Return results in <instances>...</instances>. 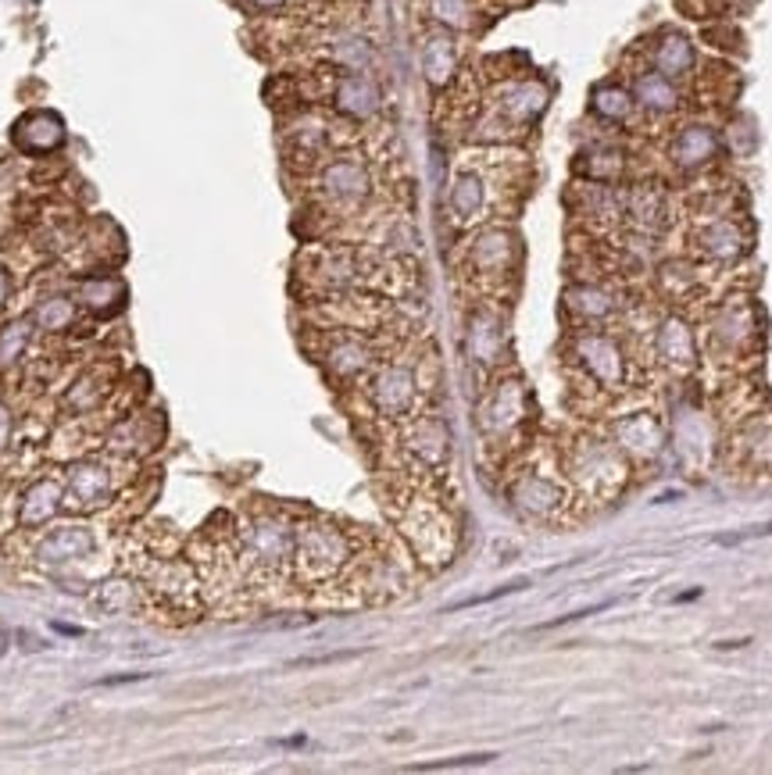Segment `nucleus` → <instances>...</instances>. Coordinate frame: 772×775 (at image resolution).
<instances>
[{
  "label": "nucleus",
  "instance_id": "nucleus-8",
  "mask_svg": "<svg viewBox=\"0 0 772 775\" xmlns=\"http://www.w3.org/2000/svg\"><path fill=\"white\" fill-rule=\"evenodd\" d=\"M519 265V240L505 226H486L472 237L466 251V273L475 287L483 290H500L515 276Z\"/></svg>",
  "mask_w": 772,
  "mask_h": 775
},
{
  "label": "nucleus",
  "instance_id": "nucleus-37",
  "mask_svg": "<svg viewBox=\"0 0 772 775\" xmlns=\"http://www.w3.org/2000/svg\"><path fill=\"white\" fill-rule=\"evenodd\" d=\"M293 0H237V8L251 11V15H279V11H287Z\"/></svg>",
  "mask_w": 772,
  "mask_h": 775
},
{
  "label": "nucleus",
  "instance_id": "nucleus-24",
  "mask_svg": "<svg viewBox=\"0 0 772 775\" xmlns=\"http://www.w3.org/2000/svg\"><path fill=\"white\" fill-rule=\"evenodd\" d=\"M698 64V50L693 40L679 29H662L651 44V69H659L668 80H684Z\"/></svg>",
  "mask_w": 772,
  "mask_h": 775
},
{
  "label": "nucleus",
  "instance_id": "nucleus-1",
  "mask_svg": "<svg viewBox=\"0 0 772 775\" xmlns=\"http://www.w3.org/2000/svg\"><path fill=\"white\" fill-rule=\"evenodd\" d=\"M569 365L587 376L590 386L608 397H619L634 383V358L623 347V340L604 326H576L565 340Z\"/></svg>",
  "mask_w": 772,
  "mask_h": 775
},
{
  "label": "nucleus",
  "instance_id": "nucleus-28",
  "mask_svg": "<svg viewBox=\"0 0 772 775\" xmlns=\"http://www.w3.org/2000/svg\"><path fill=\"white\" fill-rule=\"evenodd\" d=\"M11 136H15L19 150L25 154H50L64 144V125L55 111H29Z\"/></svg>",
  "mask_w": 772,
  "mask_h": 775
},
{
  "label": "nucleus",
  "instance_id": "nucleus-5",
  "mask_svg": "<svg viewBox=\"0 0 772 775\" xmlns=\"http://www.w3.org/2000/svg\"><path fill=\"white\" fill-rule=\"evenodd\" d=\"M526 419H530V390H526V383L519 376H500L486 390L475 425H480L483 440L491 447H505L522 433Z\"/></svg>",
  "mask_w": 772,
  "mask_h": 775
},
{
  "label": "nucleus",
  "instance_id": "nucleus-38",
  "mask_svg": "<svg viewBox=\"0 0 772 775\" xmlns=\"http://www.w3.org/2000/svg\"><path fill=\"white\" fill-rule=\"evenodd\" d=\"M515 590H526V583H508V586H500V590H494V593H483V597L461 601V604H455V608H475V604H491V601H497V597H508V593H515Z\"/></svg>",
  "mask_w": 772,
  "mask_h": 775
},
{
  "label": "nucleus",
  "instance_id": "nucleus-21",
  "mask_svg": "<svg viewBox=\"0 0 772 775\" xmlns=\"http://www.w3.org/2000/svg\"><path fill=\"white\" fill-rule=\"evenodd\" d=\"M333 108H337L343 119L369 122L372 114L379 111V86L369 72H347L333 80Z\"/></svg>",
  "mask_w": 772,
  "mask_h": 775
},
{
  "label": "nucleus",
  "instance_id": "nucleus-30",
  "mask_svg": "<svg viewBox=\"0 0 772 775\" xmlns=\"http://www.w3.org/2000/svg\"><path fill=\"white\" fill-rule=\"evenodd\" d=\"M64 500V483L58 480H36L22 497V508H19V522L25 529H40L58 514Z\"/></svg>",
  "mask_w": 772,
  "mask_h": 775
},
{
  "label": "nucleus",
  "instance_id": "nucleus-9",
  "mask_svg": "<svg viewBox=\"0 0 772 775\" xmlns=\"http://www.w3.org/2000/svg\"><path fill=\"white\" fill-rule=\"evenodd\" d=\"M315 190L329 211L351 215L365 208V201L372 197V168L358 154H337L318 168Z\"/></svg>",
  "mask_w": 772,
  "mask_h": 775
},
{
  "label": "nucleus",
  "instance_id": "nucleus-27",
  "mask_svg": "<svg viewBox=\"0 0 772 775\" xmlns=\"http://www.w3.org/2000/svg\"><path fill=\"white\" fill-rule=\"evenodd\" d=\"M94 550V533L86 525H61L50 529L47 536H40L36 544V558L44 565H64V561H80Z\"/></svg>",
  "mask_w": 772,
  "mask_h": 775
},
{
  "label": "nucleus",
  "instance_id": "nucleus-4",
  "mask_svg": "<svg viewBox=\"0 0 772 775\" xmlns=\"http://www.w3.org/2000/svg\"><path fill=\"white\" fill-rule=\"evenodd\" d=\"M293 540H298V525L276 511H262L243 522L233 558L248 576H282L293 565Z\"/></svg>",
  "mask_w": 772,
  "mask_h": 775
},
{
  "label": "nucleus",
  "instance_id": "nucleus-39",
  "mask_svg": "<svg viewBox=\"0 0 772 775\" xmlns=\"http://www.w3.org/2000/svg\"><path fill=\"white\" fill-rule=\"evenodd\" d=\"M11 433H15V422H11V411L0 404V450L11 444Z\"/></svg>",
  "mask_w": 772,
  "mask_h": 775
},
{
  "label": "nucleus",
  "instance_id": "nucleus-32",
  "mask_svg": "<svg viewBox=\"0 0 772 775\" xmlns=\"http://www.w3.org/2000/svg\"><path fill=\"white\" fill-rule=\"evenodd\" d=\"M430 19L447 33H475L483 19L480 0H426Z\"/></svg>",
  "mask_w": 772,
  "mask_h": 775
},
{
  "label": "nucleus",
  "instance_id": "nucleus-23",
  "mask_svg": "<svg viewBox=\"0 0 772 775\" xmlns=\"http://www.w3.org/2000/svg\"><path fill=\"white\" fill-rule=\"evenodd\" d=\"M698 251L708 257V262H737V257L748 251V237H744L740 222H733L726 215H715L698 229Z\"/></svg>",
  "mask_w": 772,
  "mask_h": 775
},
{
  "label": "nucleus",
  "instance_id": "nucleus-13",
  "mask_svg": "<svg viewBox=\"0 0 772 775\" xmlns=\"http://www.w3.org/2000/svg\"><path fill=\"white\" fill-rule=\"evenodd\" d=\"M608 440L623 450L629 461H654L665 450V425L654 411H626L608 422Z\"/></svg>",
  "mask_w": 772,
  "mask_h": 775
},
{
  "label": "nucleus",
  "instance_id": "nucleus-16",
  "mask_svg": "<svg viewBox=\"0 0 772 775\" xmlns=\"http://www.w3.org/2000/svg\"><path fill=\"white\" fill-rule=\"evenodd\" d=\"M654 358H659L662 368L673 372V376H684V372L693 368V361H698V340H693L690 322L679 312L662 315L659 326H654Z\"/></svg>",
  "mask_w": 772,
  "mask_h": 775
},
{
  "label": "nucleus",
  "instance_id": "nucleus-25",
  "mask_svg": "<svg viewBox=\"0 0 772 775\" xmlns=\"http://www.w3.org/2000/svg\"><path fill=\"white\" fill-rule=\"evenodd\" d=\"M629 89H634L637 108L662 114V119L665 114H676L679 105H684V97H679V89H676V80H668V75H662L659 69H640L634 75V83H629Z\"/></svg>",
  "mask_w": 772,
  "mask_h": 775
},
{
  "label": "nucleus",
  "instance_id": "nucleus-29",
  "mask_svg": "<svg viewBox=\"0 0 772 775\" xmlns=\"http://www.w3.org/2000/svg\"><path fill=\"white\" fill-rule=\"evenodd\" d=\"M626 218L640 237H654L668 226V201L659 186H640L626 197Z\"/></svg>",
  "mask_w": 772,
  "mask_h": 775
},
{
  "label": "nucleus",
  "instance_id": "nucleus-12",
  "mask_svg": "<svg viewBox=\"0 0 772 775\" xmlns=\"http://www.w3.org/2000/svg\"><path fill=\"white\" fill-rule=\"evenodd\" d=\"M755 312L744 296H733L729 304H723L708 326V351H712L715 361H737L748 358L751 343H755Z\"/></svg>",
  "mask_w": 772,
  "mask_h": 775
},
{
  "label": "nucleus",
  "instance_id": "nucleus-18",
  "mask_svg": "<svg viewBox=\"0 0 772 775\" xmlns=\"http://www.w3.org/2000/svg\"><path fill=\"white\" fill-rule=\"evenodd\" d=\"M322 361H326V368L340 383H358V379H369V372L379 365V354H376V347L365 340V336H358V332L347 329V332H337L326 343Z\"/></svg>",
  "mask_w": 772,
  "mask_h": 775
},
{
  "label": "nucleus",
  "instance_id": "nucleus-3",
  "mask_svg": "<svg viewBox=\"0 0 772 775\" xmlns=\"http://www.w3.org/2000/svg\"><path fill=\"white\" fill-rule=\"evenodd\" d=\"M358 550L351 544V533L340 529L337 522H304L298 525V540H293V576L301 583H333L354 565Z\"/></svg>",
  "mask_w": 772,
  "mask_h": 775
},
{
  "label": "nucleus",
  "instance_id": "nucleus-34",
  "mask_svg": "<svg viewBox=\"0 0 772 775\" xmlns=\"http://www.w3.org/2000/svg\"><path fill=\"white\" fill-rule=\"evenodd\" d=\"M576 172L590 183H615L626 172V158L615 147H590L587 154H579Z\"/></svg>",
  "mask_w": 772,
  "mask_h": 775
},
{
  "label": "nucleus",
  "instance_id": "nucleus-40",
  "mask_svg": "<svg viewBox=\"0 0 772 775\" xmlns=\"http://www.w3.org/2000/svg\"><path fill=\"white\" fill-rule=\"evenodd\" d=\"M8 296H11V276H8V268L0 265V307L8 304Z\"/></svg>",
  "mask_w": 772,
  "mask_h": 775
},
{
  "label": "nucleus",
  "instance_id": "nucleus-26",
  "mask_svg": "<svg viewBox=\"0 0 772 775\" xmlns=\"http://www.w3.org/2000/svg\"><path fill=\"white\" fill-rule=\"evenodd\" d=\"M419 61H422V75H426V83L433 89H444L458 75V44H455V36H450L447 29L430 33L426 40H422Z\"/></svg>",
  "mask_w": 772,
  "mask_h": 775
},
{
  "label": "nucleus",
  "instance_id": "nucleus-20",
  "mask_svg": "<svg viewBox=\"0 0 772 775\" xmlns=\"http://www.w3.org/2000/svg\"><path fill=\"white\" fill-rule=\"evenodd\" d=\"M466 347H469V358L475 365L494 368L508 351L505 318H500L494 307H475L466 322Z\"/></svg>",
  "mask_w": 772,
  "mask_h": 775
},
{
  "label": "nucleus",
  "instance_id": "nucleus-2",
  "mask_svg": "<svg viewBox=\"0 0 772 775\" xmlns=\"http://www.w3.org/2000/svg\"><path fill=\"white\" fill-rule=\"evenodd\" d=\"M562 469L569 472L572 494H583L587 500H612L629 475V458L608 436H576L565 447Z\"/></svg>",
  "mask_w": 772,
  "mask_h": 775
},
{
  "label": "nucleus",
  "instance_id": "nucleus-14",
  "mask_svg": "<svg viewBox=\"0 0 772 775\" xmlns=\"http://www.w3.org/2000/svg\"><path fill=\"white\" fill-rule=\"evenodd\" d=\"M551 100V89L540 83V80H515L508 86L497 89V100H494V125L497 129H522V125H533L540 114H544Z\"/></svg>",
  "mask_w": 772,
  "mask_h": 775
},
{
  "label": "nucleus",
  "instance_id": "nucleus-35",
  "mask_svg": "<svg viewBox=\"0 0 772 775\" xmlns=\"http://www.w3.org/2000/svg\"><path fill=\"white\" fill-rule=\"evenodd\" d=\"M97 601L100 608L111 615H129L140 608V590L129 583V579H108V583H100Z\"/></svg>",
  "mask_w": 772,
  "mask_h": 775
},
{
  "label": "nucleus",
  "instance_id": "nucleus-7",
  "mask_svg": "<svg viewBox=\"0 0 772 775\" xmlns=\"http://www.w3.org/2000/svg\"><path fill=\"white\" fill-rule=\"evenodd\" d=\"M369 404L383 422H408L419 415V372L408 361H383L369 372Z\"/></svg>",
  "mask_w": 772,
  "mask_h": 775
},
{
  "label": "nucleus",
  "instance_id": "nucleus-31",
  "mask_svg": "<svg viewBox=\"0 0 772 775\" xmlns=\"http://www.w3.org/2000/svg\"><path fill=\"white\" fill-rule=\"evenodd\" d=\"M590 111H594L604 125H629L637 119L634 89L623 83H601L594 86V97H590Z\"/></svg>",
  "mask_w": 772,
  "mask_h": 775
},
{
  "label": "nucleus",
  "instance_id": "nucleus-10",
  "mask_svg": "<svg viewBox=\"0 0 772 775\" xmlns=\"http://www.w3.org/2000/svg\"><path fill=\"white\" fill-rule=\"evenodd\" d=\"M500 165H461L447 190V215L455 226H475L494 211Z\"/></svg>",
  "mask_w": 772,
  "mask_h": 775
},
{
  "label": "nucleus",
  "instance_id": "nucleus-15",
  "mask_svg": "<svg viewBox=\"0 0 772 775\" xmlns=\"http://www.w3.org/2000/svg\"><path fill=\"white\" fill-rule=\"evenodd\" d=\"M114 480L108 461H80L64 475V504L75 511H97L114 497Z\"/></svg>",
  "mask_w": 772,
  "mask_h": 775
},
{
  "label": "nucleus",
  "instance_id": "nucleus-36",
  "mask_svg": "<svg viewBox=\"0 0 772 775\" xmlns=\"http://www.w3.org/2000/svg\"><path fill=\"white\" fill-rule=\"evenodd\" d=\"M36 322H40L44 329H69L75 322V304L69 296H47L36 307Z\"/></svg>",
  "mask_w": 772,
  "mask_h": 775
},
{
  "label": "nucleus",
  "instance_id": "nucleus-6",
  "mask_svg": "<svg viewBox=\"0 0 772 775\" xmlns=\"http://www.w3.org/2000/svg\"><path fill=\"white\" fill-rule=\"evenodd\" d=\"M401 533L408 547L415 550V558L426 565H447L455 554V522L430 497H415L401 511Z\"/></svg>",
  "mask_w": 772,
  "mask_h": 775
},
{
  "label": "nucleus",
  "instance_id": "nucleus-11",
  "mask_svg": "<svg viewBox=\"0 0 772 775\" xmlns=\"http://www.w3.org/2000/svg\"><path fill=\"white\" fill-rule=\"evenodd\" d=\"M511 500L515 508L530 514V519L555 522L572 508V486L544 469H526L519 480L511 483Z\"/></svg>",
  "mask_w": 772,
  "mask_h": 775
},
{
  "label": "nucleus",
  "instance_id": "nucleus-33",
  "mask_svg": "<svg viewBox=\"0 0 772 775\" xmlns=\"http://www.w3.org/2000/svg\"><path fill=\"white\" fill-rule=\"evenodd\" d=\"M125 301V287L114 276H89L80 282V304L89 307V312L111 315L119 312Z\"/></svg>",
  "mask_w": 772,
  "mask_h": 775
},
{
  "label": "nucleus",
  "instance_id": "nucleus-19",
  "mask_svg": "<svg viewBox=\"0 0 772 775\" xmlns=\"http://www.w3.org/2000/svg\"><path fill=\"white\" fill-rule=\"evenodd\" d=\"M405 450L426 472H444L450 461V433L441 415H411L405 429Z\"/></svg>",
  "mask_w": 772,
  "mask_h": 775
},
{
  "label": "nucleus",
  "instance_id": "nucleus-17",
  "mask_svg": "<svg viewBox=\"0 0 772 775\" xmlns=\"http://www.w3.org/2000/svg\"><path fill=\"white\" fill-rule=\"evenodd\" d=\"M623 293L612 282H579L565 293V312L576 318V326H608L623 315Z\"/></svg>",
  "mask_w": 772,
  "mask_h": 775
},
{
  "label": "nucleus",
  "instance_id": "nucleus-22",
  "mask_svg": "<svg viewBox=\"0 0 772 775\" xmlns=\"http://www.w3.org/2000/svg\"><path fill=\"white\" fill-rule=\"evenodd\" d=\"M719 147L723 144H719V133L712 125L687 122L679 125V133L673 136V144H668V158H673L676 168H684V172H698V168L715 161Z\"/></svg>",
  "mask_w": 772,
  "mask_h": 775
}]
</instances>
